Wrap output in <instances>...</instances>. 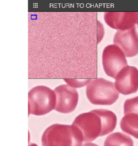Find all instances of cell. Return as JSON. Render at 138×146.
Masks as SVG:
<instances>
[{"label": "cell", "mask_w": 138, "mask_h": 146, "mask_svg": "<svg viewBox=\"0 0 138 146\" xmlns=\"http://www.w3.org/2000/svg\"><path fill=\"white\" fill-rule=\"evenodd\" d=\"M117 118L114 113L107 109L94 110L77 116L72 125L82 133L84 142H91L108 135L115 129Z\"/></svg>", "instance_id": "6da1fadb"}, {"label": "cell", "mask_w": 138, "mask_h": 146, "mask_svg": "<svg viewBox=\"0 0 138 146\" xmlns=\"http://www.w3.org/2000/svg\"><path fill=\"white\" fill-rule=\"evenodd\" d=\"M82 133L73 125L55 124L43 132L42 146H82Z\"/></svg>", "instance_id": "7a4b0ae2"}, {"label": "cell", "mask_w": 138, "mask_h": 146, "mask_svg": "<svg viewBox=\"0 0 138 146\" xmlns=\"http://www.w3.org/2000/svg\"><path fill=\"white\" fill-rule=\"evenodd\" d=\"M28 114L41 116L55 109L56 96L54 90L48 87L40 85L28 92Z\"/></svg>", "instance_id": "3957f363"}, {"label": "cell", "mask_w": 138, "mask_h": 146, "mask_svg": "<svg viewBox=\"0 0 138 146\" xmlns=\"http://www.w3.org/2000/svg\"><path fill=\"white\" fill-rule=\"evenodd\" d=\"M86 94L92 104L99 105H111L119 98L114 83L103 78L91 80L87 85Z\"/></svg>", "instance_id": "277c9868"}, {"label": "cell", "mask_w": 138, "mask_h": 146, "mask_svg": "<svg viewBox=\"0 0 138 146\" xmlns=\"http://www.w3.org/2000/svg\"><path fill=\"white\" fill-rule=\"evenodd\" d=\"M125 57L123 52L117 45L110 44L105 47L102 55V63L105 74L116 78L118 73L127 66Z\"/></svg>", "instance_id": "5b68a950"}, {"label": "cell", "mask_w": 138, "mask_h": 146, "mask_svg": "<svg viewBox=\"0 0 138 146\" xmlns=\"http://www.w3.org/2000/svg\"><path fill=\"white\" fill-rule=\"evenodd\" d=\"M56 96L55 110L62 113H69L75 110L78 105L79 94L75 88L68 85H61L54 90Z\"/></svg>", "instance_id": "8992f818"}, {"label": "cell", "mask_w": 138, "mask_h": 146, "mask_svg": "<svg viewBox=\"0 0 138 146\" xmlns=\"http://www.w3.org/2000/svg\"><path fill=\"white\" fill-rule=\"evenodd\" d=\"M125 116L120 127L123 131L138 139V96L128 99L123 105Z\"/></svg>", "instance_id": "52a82bcc"}, {"label": "cell", "mask_w": 138, "mask_h": 146, "mask_svg": "<svg viewBox=\"0 0 138 146\" xmlns=\"http://www.w3.org/2000/svg\"><path fill=\"white\" fill-rule=\"evenodd\" d=\"M115 88L122 95L134 94L138 90V70L136 67L127 66L118 73L114 83Z\"/></svg>", "instance_id": "ba28073f"}, {"label": "cell", "mask_w": 138, "mask_h": 146, "mask_svg": "<svg viewBox=\"0 0 138 146\" xmlns=\"http://www.w3.org/2000/svg\"><path fill=\"white\" fill-rule=\"evenodd\" d=\"M113 42L123 52L126 57L138 54V33L136 27L125 30H118L114 36Z\"/></svg>", "instance_id": "9c48e42d"}, {"label": "cell", "mask_w": 138, "mask_h": 146, "mask_svg": "<svg viewBox=\"0 0 138 146\" xmlns=\"http://www.w3.org/2000/svg\"><path fill=\"white\" fill-rule=\"evenodd\" d=\"M104 19L110 27L118 30L129 29L138 23V12H107Z\"/></svg>", "instance_id": "30bf717a"}, {"label": "cell", "mask_w": 138, "mask_h": 146, "mask_svg": "<svg viewBox=\"0 0 138 146\" xmlns=\"http://www.w3.org/2000/svg\"><path fill=\"white\" fill-rule=\"evenodd\" d=\"M103 146H134V143L130 136L117 132L107 137Z\"/></svg>", "instance_id": "8fae6325"}, {"label": "cell", "mask_w": 138, "mask_h": 146, "mask_svg": "<svg viewBox=\"0 0 138 146\" xmlns=\"http://www.w3.org/2000/svg\"><path fill=\"white\" fill-rule=\"evenodd\" d=\"M67 85L73 88H81L88 84L91 80H75V79H63Z\"/></svg>", "instance_id": "7c38bea8"}, {"label": "cell", "mask_w": 138, "mask_h": 146, "mask_svg": "<svg viewBox=\"0 0 138 146\" xmlns=\"http://www.w3.org/2000/svg\"><path fill=\"white\" fill-rule=\"evenodd\" d=\"M82 146H99L98 145L96 144H94V143H85V144H83Z\"/></svg>", "instance_id": "4fadbf2b"}, {"label": "cell", "mask_w": 138, "mask_h": 146, "mask_svg": "<svg viewBox=\"0 0 138 146\" xmlns=\"http://www.w3.org/2000/svg\"><path fill=\"white\" fill-rule=\"evenodd\" d=\"M39 146L37 145V144H36L35 143H30L29 144V146Z\"/></svg>", "instance_id": "5bb4252c"}]
</instances>
